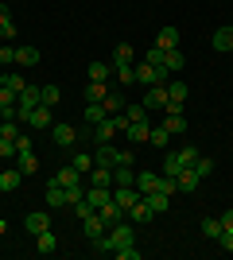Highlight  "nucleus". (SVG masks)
Instances as JSON below:
<instances>
[{"mask_svg":"<svg viewBox=\"0 0 233 260\" xmlns=\"http://www.w3.org/2000/svg\"><path fill=\"white\" fill-rule=\"evenodd\" d=\"M55 183H58V186H74V183H82V171H74V163H70V167L55 171Z\"/></svg>","mask_w":233,"mask_h":260,"instance_id":"412c9836","label":"nucleus"},{"mask_svg":"<svg viewBox=\"0 0 233 260\" xmlns=\"http://www.w3.org/2000/svg\"><path fill=\"white\" fill-rule=\"evenodd\" d=\"M0 62H16V47H0Z\"/></svg>","mask_w":233,"mask_h":260,"instance_id":"3c124183","label":"nucleus"},{"mask_svg":"<svg viewBox=\"0 0 233 260\" xmlns=\"http://www.w3.org/2000/svg\"><path fill=\"white\" fill-rule=\"evenodd\" d=\"M0 86H8L12 93H20L27 82H23V74H16V70H4V78H0Z\"/></svg>","mask_w":233,"mask_h":260,"instance_id":"cd10ccee","label":"nucleus"},{"mask_svg":"<svg viewBox=\"0 0 233 260\" xmlns=\"http://www.w3.org/2000/svg\"><path fill=\"white\" fill-rule=\"evenodd\" d=\"M105 117H109V113H105L101 101H86V120L89 124H97V120H105Z\"/></svg>","mask_w":233,"mask_h":260,"instance_id":"7c9ffc66","label":"nucleus"},{"mask_svg":"<svg viewBox=\"0 0 233 260\" xmlns=\"http://www.w3.org/2000/svg\"><path fill=\"white\" fill-rule=\"evenodd\" d=\"M210 47H214V51H233V27H229V23H225V27H218V31H214Z\"/></svg>","mask_w":233,"mask_h":260,"instance_id":"9b49d317","label":"nucleus"},{"mask_svg":"<svg viewBox=\"0 0 233 260\" xmlns=\"http://www.w3.org/2000/svg\"><path fill=\"white\" fill-rule=\"evenodd\" d=\"M0 136H4V124H0Z\"/></svg>","mask_w":233,"mask_h":260,"instance_id":"6e6d98bb","label":"nucleus"},{"mask_svg":"<svg viewBox=\"0 0 233 260\" xmlns=\"http://www.w3.org/2000/svg\"><path fill=\"white\" fill-rule=\"evenodd\" d=\"M20 152H31V136H23V132L16 136V155H20Z\"/></svg>","mask_w":233,"mask_h":260,"instance_id":"09e8293b","label":"nucleus"},{"mask_svg":"<svg viewBox=\"0 0 233 260\" xmlns=\"http://www.w3.org/2000/svg\"><path fill=\"white\" fill-rule=\"evenodd\" d=\"M16 105H20V120L27 124L31 109H39V86H23V89H20V101H16Z\"/></svg>","mask_w":233,"mask_h":260,"instance_id":"7ed1b4c3","label":"nucleus"},{"mask_svg":"<svg viewBox=\"0 0 233 260\" xmlns=\"http://www.w3.org/2000/svg\"><path fill=\"white\" fill-rule=\"evenodd\" d=\"M140 198H144V194H140L136 186H117V194H113V202H121L124 210H132L136 202H140Z\"/></svg>","mask_w":233,"mask_h":260,"instance_id":"6e6552de","label":"nucleus"},{"mask_svg":"<svg viewBox=\"0 0 233 260\" xmlns=\"http://www.w3.org/2000/svg\"><path fill=\"white\" fill-rule=\"evenodd\" d=\"M117 82H121V86H132V82H136V66L121 62V66H117Z\"/></svg>","mask_w":233,"mask_h":260,"instance_id":"c9c22d12","label":"nucleus"},{"mask_svg":"<svg viewBox=\"0 0 233 260\" xmlns=\"http://www.w3.org/2000/svg\"><path fill=\"white\" fill-rule=\"evenodd\" d=\"M124 117L128 120H148V109L144 105H124Z\"/></svg>","mask_w":233,"mask_h":260,"instance_id":"c03bdc74","label":"nucleus"},{"mask_svg":"<svg viewBox=\"0 0 233 260\" xmlns=\"http://www.w3.org/2000/svg\"><path fill=\"white\" fill-rule=\"evenodd\" d=\"M155 47H163V51L179 47V27H159V35H155Z\"/></svg>","mask_w":233,"mask_h":260,"instance_id":"f3484780","label":"nucleus"},{"mask_svg":"<svg viewBox=\"0 0 233 260\" xmlns=\"http://www.w3.org/2000/svg\"><path fill=\"white\" fill-rule=\"evenodd\" d=\"M82 198H86V186H82V183L66 186V206H78V202H82Z\"/></svg>","mask_w":233,"mask_h":260,"instance_id":"79ce46f5","label":"nucleus"},{"mask_svg":"<svg viewBox=\"0 0 233 260\" xmlns=\"http://www.w3.org/2000/svg\"><path fill=\"white\" fill-rule=\"evenodd\" d=\"M136 82L140 86H167V66H152V62H136Z\"/></svg>","mask_w":233,"mask_h":260,"instance_id":"f03ea898","label":"nucleus"},{"mask_svg":"<svg viewBox=\"0 0 233 260\" xmlns=\"http://www.w3.org/2000/svg\"><path fill=\"white\" fill-rule=\"evenodd\" d=\"M222 229H233V210H225V214H222Z\"/></svg>","mask_w":233,"mask_h":260,"instance_id":"864d4df0","label":"nucleus"},{"mask_svg":"<svg viewBox=\"0 0 233 260\" xmlns=\"http://www.w3.org/2000/svg\"><path fill=\"white\" fill-rule=\"evenodd\" d=\"M144 202H148L152 214H167V210H171V194H163V190H148Z\"/></svg>","mask_w":233,"mask_h":260,"instance_id":"0eeeda50","label":"nucleus"},{"mask_svg":"<svg viewBox=\"0 0 233 260\" xmlns=\"http://www.w3.org/2000/svg\"><path fill=\"white\" fill-rule=\"evenodd\" d=\"M16 98H20V93H12L8 86H0V109H4V105H16Z\"/></svg>","mask_w":233,"mask_h":260,"instance_id":"a18cd8bd","label":"nucleus"},{"mask_svg":"<svg viewBox=\"0 0 233 260\" xmlns=\"http://www.w3.org/2000/svg\"><path fill=\"white\" fill-rule=\"evenodd\" d=\"M155 186H159V175H152V171L136 175V190H140V194H148V190H155Z\"/></svg>","mask_w":233,"mask_h":260,"instance_id":"b1692460","label":"nucleus"},{"mask_svg":"<svg viewBox=\"0 0 233 260\" xmlns=\"http://www.w3.org/2000/svg\"><path fill=\"white\" fill-rule=\"evenodd\" d=\"M0 120H20V105H4L0 109Z\"/></svg>","mask_w":233,"mask_h":260,"instance_id":"de8ad7c7","label":"nucleus"},{"mask_svg":"<svg viewBox=\"0 0 233 260\" xmlns=\"http://www.w3.org/2000/svg\"><path fill=\"white\" fill-rule=\"evenodd\" d=\"M163 128L171 132V136H183V132H187V120H183V113H171V117L163 120Z\"/></svg>","mask_w":233,"mask_h":260,"instance_id":"bb28decb","label":"nucleus"},{"mask_svg":"<svg viewBox=\"0 0 233 260\" xmlns=\"http://www.w3.org/2000/svg\"><path fill=\"white\" fill-rule=\"evenodd\" d=\"M183 167H187V163H183V155H179V152H167L163 155V175H179Z\"/></svg>","mask_w":233,"mask_h":260,"instance_id":"a878e982","label":"nucleus"},{"mask_svg":"<svg viewBox=\"0 0 233 260\" xmlns=\"http://www.w3.org/2000/svg\"><path fill=\"white\" fill-rule=\"evenodd\" d=\"M74 140H78L74 124H55V144H58V148H74Z\"/></svg>","mask_w":233,"mask_h":260,"instance_id":"9d476101","label":"nucleus"},{"mask_svg":"<svg viewBox=\"0 0 233 260\" xmlns=\"http://www.w3.org/2000/svg\"><path fill=\"white\" fill-rule=\"evenodd\" d=\"M163 66L167 70H183V66H187V58H183V51H179V47H171V51H163Z\"/></svg>","mask_w":233,"mask_h":260,"instance_id":"aec40b11","label":"nucleus"},{"mask_svg":"<svg viewBox=\"0 0 233 260\" xmlns=\"http://www.w3.org/2000/svg\"><path fill=\"white\" fill-rule=\"evenodd\" d=\"M148 144H152V148H163V152H167V148H171V132H167L163 124H159V128H152V132H148Z\"/></svg>","mask_w":233,"mask_h":260,"instance_id":"a211bd4d","label":"nucleus"},{"mask_svg":"<svg viewBox=\"0 0 233 260\" xmlns=\"http://www.w3.org/2000/svg\"><path fill=\"white\" fill-rule=\"evenodd\" d=\"M113 183L117 186H136V171L128 163H121V167H113Z\"/></svg>","mask_w":233,"mask_h":260,"instance_id":"2eb2a0df","label":"nucleus"},{"mask_svg":"<svg viewBox=\"0 0 233 260\" xmlns=\"http://www.w3.org/2000/svg\"><path fill=\"white\" fill-rule=\"evenodd\" d=\"M175 179H179V190H187V194H190V190H198V183H202L198 175H194V167H183Z\"/></svg>","mask_w":233,"mask_h":260,"instance_id":"4468645a","label":"nucleus"},{"mask_svg":"<svg viewBox=\"0 0 233 260\" xmlns=\"http://www.w3.org/2000/svg\"><path fill=\"white\" fill-rule=\"evenodd\" d=\"M93 163L97 167H121V163H132V152H121V148H113V140L97 144V152H93Z\"/></svg>","mask_w":233,"mask_h":260,"instance_id":"f257e3e1","label":"nucleus"},{"mask_svg":"<svg viewBox=\"0 0 233 260\" xmlns=\"http://www.w3.org/2000/svg\"><path fill=\"white\" fill-rule=\"evenodd\" d=\"M132 241H136L132 225H124V221H117V225H109V245H113V249H121V245H132Z\"/></svg>","mask_w":233,"mask_h":260,"instance_id":"20e7f679","label":"nucleus"},{"mask_svg":"<svg viewBox=\"0 0 233 260\" xmlns=\"http://www.w3.org/2000/svg\"><path fill=\"white\" fill-rule=\"evenodd\" d=\"M23 229H27V233H43V229H51V217L47 214H27L23 217Z\"/></svg>","mask_w":233,"mask_h":260,"instance_id":"dca6fc26","label":"nucleus"},{"mask_svg":"<svg viewBox=\"0 0 233 260\" xmlns=\"http://www.w3.org/2000/svg\"><path fill=\"white\" fill-rule=\"evenodd\" d=\"M47 206L51 210H58V206H66V186H58L55 179L47 183Z\"/></svg>","mask_w":233,"mask_h":260,"instance_id":"f8f14e48","label":"nucleus"},{"mask_svg":"<svg viewBox=\"0 0 233 260\" xmlns=\"http://www.w3.org/2000/svg\"><path fill=\"white\" fill-rule=\"evenodd\" d=\"M97 214H101V221H105V225H117L121 217H128V210H124L121 202H113V198H109V202H105V206H101Z\"/></svg>","mask_w":233,"mask_h":260,"instance_id":"423d86ee","label":"nucleus"},{"mask_svg":"<svg viewBox=\"0 0 233 260\" xmlns=\"http://www.w3.org/2000/svg\"><path fill=\"white\" fill-rule=\"evenodd\" d=\"M35 249H39V252H55V233H51V229L35 233Z\"/></svg>","mask_w":233,"mask_h":260,"instance_id":"72a5a7b5","label":"nucleus"},{"mask_svg":"<svg viewBox=\"0 0 233 260\" xmlns=\"http://www.w3.org/2000/svg\"><path fill=\"white\" fill-rule=\"evenodd\" d=\"M109 198H113L109 186H89V190H86V206H89V210H101Z\"/></svg>","mask_w":233,"mask_h":260,"instance_id":"1a4fd4ad","label":"nucleus"},{"mask_svg":"<svg viewBox=\"0 0 233 260\" xmlns=\"http://www.w3.org/2000/svg\"><path fill=\"white\" fill-rule=\"evenodd\" d=\"M144 62H152V66H163V47H152V51H148V58Z\"/></svg>","mask_w":233,"mask_h":260,"instance_id":"49530a36","label":"nucleus"},{"mask_svg":"<svg viewBox=\"0 0 233 260\" xmlns=\"http://www.w3.org/2000/svg\"><path fill=\"white\" fill-rule=\"evenodd\" d=\"M132 58H136V51L128 43H117V47H113V62H117V66H121V62H132Z\"/></svg>","mask_w":233,"mask_h":260,"instance_id":"f704fd0d","label":"nucleus"},{"mask_svg":"<svg viewBox=\"0 0 233 260\" xmlns=\"http://www.w3.org/2000/svg\"><path fill=\"white\" fill-rule=\"evenodd\" d=\"M39 105L55 109L58 105V86H39Z\"/></svg>","mask_w":233,"mask_h":260,"instance_id":"473e14b6","label":"nucleus"},{"mask_svg":"<svg viewBox=\"0 0 233 260\" xmlns=\"http://www.w3.org/2000/svg\"><path fill=\"white\" fill-rule=\"evenodd\" d=\"M12 35H16V23H12V20L0 23V39H12Z\"/></svg>","mask_w":233,"mask_h":260,"instance_id":"603ef678","label":"nucleus"},{"mask_svg":"<svg viewBox=\"0 0 233 260\" xmlns=\"http://www.w3.org/2000/svg\"><path fill=\"white\" fill-rule=\"evenodd\" d=\"M16 167H20V175H35L39 171V159H35L31 152H20L16 155Z\"/></svg>","mask_w":233,"mask_h":260,"instance_id":"4be33fe9","label":"nucleus"},{"mask_svg":"<svg viewBox=\"0 0 233 260\" xmlns=\"http://www.w3.org/2000/svg\"><path fill=\"white\" fill-rule=\"evenodd\" d=\"M113 252H117L121 260H140V256H144V252L136 249V241H132V245H121V249H113Z\"/></svg>","mask_w":233,"mask_h":260,"instance_id":"37998d69","label":"nucleus"},{"mask_svg":"<svg viewBox=\"0 0 233 260\" xmlns=\"http://www.w3.org/2000/svg\"><path fill=\"white\" fill-rule=\"evenodd\" d=\"M128 217H132V221H140V225H148V221H152V210H148V202H144V198H140V202H136V206L132 210H128Z\"/></svg>","mask_w":233,"mask_h":260,"instance_id":"393cba45","label":"nucleus"},{"mask_svg":"<svg viewBox=\"0 0 233 260\" xmlns=\"http://www.w3.org/2000/svg\"><path fill=\"white\" fill-rule=\"evenodd\" d=\"M202 233H206L210 241H218L222 237V217H202Z\"/></svg>","mask_w":233,"mask_h":260,"instance_id":"2f4dec72","label":"nucleus"},{"mask_svg":"<svg viewBox=\"0 0 233 260\" xmlns=\"http://www.w3.org/2000/svg\"><path fill=\"white\" fill-rule=\"evenodd\" d=\"M140 105H144L148 113H152V109H163V105H167V86H159V82H155V86H148V98L140 101Z\"/></svg>","mask_w":233,"mask_h":260,"instance_id":"39448f33","label":"nucleus"},{"mask_svg":"<svg viewBox=\"0 0 233 260\" xmlns=\"http://www.w3.org/2000/svg\"><path fill=\"white\" fill-rule=\"evenodd\" d=\"M70 163H74V171H82V175H86V171H93V155H86V152H78Z\"/></svg>","mask_w":233,"mask_h":260,"instance_id":"a19ab883","label":"nucleus"},{"mask_svg":"<svg viewBox=\"0 0 233 260\" xmlns=\"http://www.w3.org/2000/svg\"><path fill=\"white\" fill-rule=\"evenodd\" d=\"M190 167H194V175H198V179H206V175H214V159H210V155H198V159L190 163Z\"/></svg>","mask_w":233,"mask_h":260,"instance_id":"4c0bfd02","label":"nucleus"},{"mask_svg":"<svg viewBox=\"0 0 233 260\" xmlns=\"http://www.w3.org/2000/svg\"><path fill=\"white\" fill-rule=\"evenodd\" d=\"M89 183H93V186H109V183H113V171H109V167H97V163H93V171H89Z\"/></svg>","mask_w":233,"mask_h":260,"instance_id":"c756f323","label":"nucleus"},{"mask_svg":"<svg viewBox=\"0 0 233 260\" xmlns=\"http://www.w3.org/2000/svg\"><path fill=\"white\" fill-rule=\"evenodd\" d=\"M109 78V62H89V82H105Z\"/></svg>","mask_w":233,"mask_h":260,"instance_id":"ea45409f","label":"nucleus"},{"mask_svg":"<svg viewBox=\"0 0 233 260\" xmlns=\"http://www.w3.org/2000/svg\"><path fill=\"white\" fill-rule=\"evenodd\" d=\"M27 124H35V128H47V124H51V109H47V105L31 109V117H27Z\"/></svg>","mask_w":233,"mask_h":260,"instance_id":"c85d7f7f","label":"nucleus"},{"mask_svg":"<svg viewBox=\"0 0 233 260\" xmlns=\"http://www.w3.org/2000/svg\"><path fill=\"white\" fill-rule=\"evenodd\" d=\"M101 105H105V113H124V98H121V93H113V89H109V98L101 101Z\"/></svg>","mask_w":233,"mask_h":260,"instance_id":"58836bf2","label":"nucleus"},{"mask_svg":"<svg viewBox=\"0 0 233 260\" xmlns=\"http://www.w3.org/2000/svg\"><path fill=\"white\" fill-rule=\"evenodd\" d=\"M20 183H23L20 167H12V171H0V190H16Z\"/></svg>","mask_w":233,"mask_h":260,"instance_id":"5701e85b","label":"nucleus"},{"mask_svg":"<svg viewBox=\"0 0 233 260\" xmlns=\"http://www.w3.org/2000/svg\"><path fill=\"white\" fill-rule=\"evenodd\" d=\"M12 20V8H8V4H0V23H8Z\"/></svg>","mask_w":233,"mask_h":260,"instance_id":"5fc2aeb1","label":"nucleus"},{"mask_svg":"<svg viewBox=\"0 0 233 260\" xmlns=\"http://www.w3.org/2000/svg\"><path fill=\"white\" fill-rule=\"evenodd\" d=\"M124 132H128V140H132V144H148V132H152V124H148V120H132Z\"/></svg>","mask_w":233,"mask_h":260,"instance_id":"ddd939ff","label":"nucleus"},{"mask_svg":"<svg viewBox=\"0 0 233 260\" xmlns=\"http://www.w3.org/2000/svg\"><path fill=\"white\" fill-rule=\"evenodd\" d=\"M179 155H183V163H187V167H190V163H194V159H198V148H183V152H179Z\"/></svg>","mask_w":233,"mask_h":260,"instance_id":"8fccbe9b","label":"nucleus"},{"mask_svg":"<svg viewBox=\"0 0 233 260\" xmlns=\"http://www.w3.org/2000/svg\"><path fill=\"white\" fill-rule=\"evenodd\" d=\"M105 98H109V86H105V82H89L86 101H105Z\"/></svg>","mask_w":233,"mask_h":260,"instance_id":"e433bc0d","label":"nucleus"},{"mask_svg":"<svg viewBox=\"0 0 233 260\" xmlns=\"http://www.w3.org/2000/svg\"><path fill=\"white\" fill-rule=\"evenodd\" d=\"M16 62H23V66H39V51H35V47H27V43H20V47H16Z\"/></svg>","mask_w":233,"mask_h":260,"instance_id":"6ab92c4d","label":"nucleus"}]
</instances>
